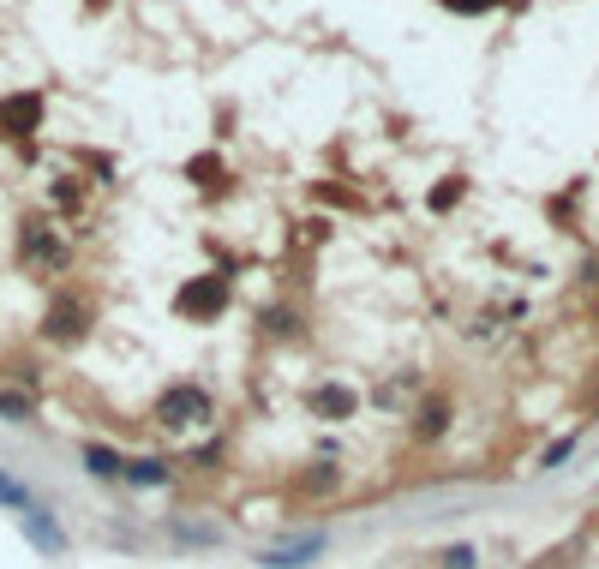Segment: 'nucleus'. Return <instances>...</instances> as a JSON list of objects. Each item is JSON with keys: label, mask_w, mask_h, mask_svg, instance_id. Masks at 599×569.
<instances>
[{"label": "nucleus", "mask_w": 599, "mask_h": 569, "mask_svg": "<svg viewBox=\"0 0 599 569\" xmlns=\"http://www.w3.org/2000/svg\"><path fill=\"white\" fill-rule=\"evenodd\" d=\"M150 420H156L162 432H210V426H216V402H210V390H204V384L180 378V384L156 390Z\"/></svg>", "instance_id": "1"}, {"label": "nucleus", "mask_w": 599, "mask_h": 569, "mask_svg": "<svg viewBox=\"0 0 599 569\" xmlns=\"http://www.w3.org/2000/svg\"><path fill=\"white\" fill-rule=\"evenodd\" d=\"M90 324H96V306H90L84 294L60 288V294L48 300V312H42V342L72 348V342H84V336H90Z\"/></svg>", "instance_id": "2"}, {"label": "nucleus", "mask_w": 599, "mask_h": 569, "mask_svg": "<svg viewBox=\"0 0 599 569\" xmlns=\"http://www.w3.org/2000/svg\"><path fill=\"white\" fill-rule=\"evenodd\" d=\"M18 258H24L30 270H42V276H54V270H66V264H72L66 240H60V234H54V222H42V216H30V222L18 228Z\"/></svg>", "instance_id": "3"}, {"label": "nucleus", "mask_w": 599, "mask_h": 569, "mask_svg": "<svg viewBox=\"0 0 599 569\" xmlns=\"http://www.w3.org/2000/svg\"><path fill=\"white\" fill-rule=\"evenodd\" d=\"M228 276H192V282H180V294H174V312L180 318H198V324H210V318H222L228 312Z\"/></svg>", "instance_id": "4"}, {"label": "nucleus", "mask_w": 599, "mask_h": 569, "mask_svg": "<svg viewBox=\"0 0 599 569\" xmlns=\"http://www.w3.org/2000/svg\"><path fill=\"white\" fill-rule=\"evenodd\" d=\"M324 552H330V534H324V528H312V534H294V540H282V546L258 552L252 564H258V569H312Z\"/></svg>", "instance_id": "5"}, {"label": "nucleus", "mask_w": 599, "mask_h": 569, "mask_svg": "<svg viewBox=\"0 0 599 569\" xmlns=\"http://www.w3.org/2000/svg\"><path fill=\"white\" fill-rule=\"evenodd\" d=\"M18 534H24V546H30L36 558H48V564H54V558H66V528L54 522V510H48V504L24 510V516H18Z\"/></svg>", "instance_id": "6"}, {"label": "nucleus", "mask_w": 599, "mask_h": 569, "mask_svg": "<svg viewBox=\"0 0 599 569\" xmlns=\"http://www.w3.org/2000/svg\"><path fill=\"white\" fill-rule=\"evenodd\" d=\"M306 414L324 420V426H342V420L360 414V396H354L342 378H330V384H312V390H306Z\"/></svg>", "instance_id": "7"}, {"label": "nucleus", "mask_w": 599, "mask_h": 569, "mask_svg": "<svg viewBox=\"0 0 599 569\" xmlns=\"http://www.w3.org/2000/svg\"><path fill=\"white\" fill-rule=\"evenodd\" d=\"M0 132L18 138V144H30V138L42 132V96H36V90H12V96L0 102Z\"/></svg>", "instance_id": "8"}, {"label": "nucleus", "mask_w": 599, "mask_h": 569, "mask_svg": "<svg viewBox=\"0 0 599 569\" xmlns=\"http://www.w3.org/2000/svg\"><path fill=\"white\" fill-rule=\"evenodd\" d=\"M120 486L162 492V486H174V468H168V456H126V474H120Z\"/></svg>", "instance_id": "9"}, {"label": "nucleus", "mask_w": 599, "mask_h": 569, "mask_svg": "<svg viewBox=\"0 0 599 569\" xmlns=\"http://www.w3.org/2000/svg\"><path fill=\"white\" fill-rule=\"evenodd\" d=\"M78 462H84V474L102 480V486H120V474H126V456H120L114 444H96V438L78 450Z\"/></svg>", "instance_id": "10"}, {"label": "nucleus", "mask_w": 599, "mask_h": 569, "mask_svg": "<svg viewBox=\"0 0 599 569\" xmlns=\"http://www.w3.org/2000/svg\"><path fill=\"white\" fill-rule=\"evenodd\" d=\"M294 492H300V498H330V492H342V468L324 456V462H312V468L294 474Z\"/></svg>", "instance_id": "11"}, {"label": "nucleus", "mask_w": 599, "mask_h": 569, "mask_svg": "<svg viewBox=\"0 0 599 569\" xmlns=\"http://www.w3.org/2000/svg\"><path fill=\"white\" fill-rule=\"evenodd\" d=\"M444 432H450V402L438 396V402H426V408L414 414V438H420V444H432V438H444Z\"/></svg>", "instance_id": "12"}, {"label": "nucleus", "mask_w": 599, "mask_h": 569, "mask_svg": "<svg viewBox=\"0 0 599 569\" xmlns=\"http://www.w3.org/2000/svg\"><path fill=\"white\" fill-rule=\"evenodd\" d=\"M36 504H42V498H36L18 474H6V468H0V510H6V516H24V510H36Z\"/></svg>", "instance_id": "13"}, {"label": "nucleus", "mask_w": 599, "mask_h": 569, "mask_svg": "<svg viewBox=\"0 0 599 569\" xmlns=\"http://www.w3.org/2000/svg\"><path fill=\"white\" fill-rule=\"evenodd\" d=\"M0 420H12V426H30V420H36V402H30L24 390H0Z\"/></svg>", "instance_id": "14"}, {"label": "nucleus", "mask_w": 599, "mask_h": 569, "mask_svg": "<svg viewBox=\"0 0 599 569\" xmlns=\"http://www.w3.org/2000/svg\"><path fill=\"white\" fill-rule=\"evenodd\" d=\"M582 552H588V540L576 534V540H564V546H552V552H546V558H540V564H534V569H576V558H582Z\"/></svg>", "instance_id": "15"}, {"label": "nucleus", "mask_w": 599, "mask_h": 569, "mask_svg": "<svg viewBox=\"0 0 599 569\" xmlns=\"http://www.w3.org/2000/svg\"><path fill=\"white\" fill-rule=\"evenodd\" d=\"M186 180H192V186H222V156H192V162H186Z\"/></svg>", "instance_id": "16"}, {"label": "nucleus", "mask_w": 599, "mask_h": 569, "mask_svg": "<svg viewBox=\"0 0 599 569\" xmlns=\"http://www.w3.org/2000/svg\"><path fill=\"white\" fill-rule=\"evenodd\" d=\"M264 330H270V336H300V312L270 306V312H264Z\"/></svg>", "instance_id": "17"}, {"label": "nucleus", "mask_w": 599, "mask_h": 569, "mask_svg": "<svg viewBox=\"0 0 599 569\" xmlns=\"http://www.w3.org/2000/svg\"><path fill=\"white\" fill-rule=\"evenodd\" d=\"M432 569H480V552H474V546H444Z\"/></svg>", "instance_id": "18"}, {"label": "nucleus", "mask_w": 599, "mask_h": 569, "mask_svg": "<svg viewBox=\"0 0 599 569\" xmlns=\"http://www.w3.org/2000/svg\"><path fill=\"white\" fill-rule=\"evenodd\" d=\"M174 540H180V546H222L216 528H186V522H174Z\"/></svg>", "instance_id": "19"}, {"label": "nucleus", "mask_w": 599, "mask_h": 569, "mask_svg": "<svg viewBox=\"0 0 599 569\" xmlns=\"http://www.w3.org/2000/svg\"><path fill=\"white\" fill-rule=\"evenodd\" d=\"M570 456H576V438H558V444L540 456V468H558V462H570Z\"/></svg>", "instance_id": "20"}, {"label": "nucleus", "mask_w": 599, "mask_h": 569, "mask_svg": "<svg viewBox=\"0 0 599 569\" xmlns=\"http://www.w3.org/2000/svg\"><path fill=\"white\" fill-rule=\"evenodd\" d=\"M48 198H54L60 210H78V186H72V180H60V186H48Z\"/></svg>", "instance_id": "21"}, {"label": "nucleus", "mask_w": 599, "mask_h": 569, "mask_svg": "<svg viewBox=\"0 0 599 569\" xmlns=\"http://www.w3.org/2000/svg\"><path fill=\"white\" fill-rule=\"evenodd\" d=\"M456 198H462V186H456V180H450V186H438V192H432V210H450V204H456Z\"/></svg>", "instance_id": "22"}, {"label": "nucleus", "mask_w": 599, "mask_h": 569, "mask_svg": "<svg viewBox=\"0 0 599 569\" xmlns=\"http://www.w3.org/2000/svg\"><path fill=\"white\" fill-rule=\"evenodd\" d=\"M444 6H450V12H468V18H474V12H492L498 0H444Z\"/></svg>", "instance_id": "23"}]
</instances>
